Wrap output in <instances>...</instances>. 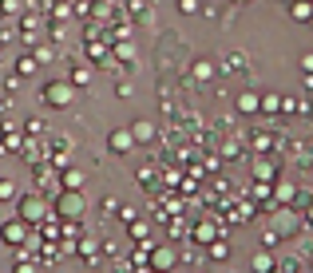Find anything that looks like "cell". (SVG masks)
I'll return each instance as SVG.
<instances>
[{"label":"cell","instance_id":"obj_1","mask_svg":"<svg viewBox=\"0 0 313 273\" xmlns=\"http://www.w3.org/2000/svg\"><path fill=\"white\" fill-rule=\"evenodd\" d=\"M48 99H52V103H68V87L52 83V87H48Z\"/></svg>","mask_w":313,"mask_h":273}]
</instances>
